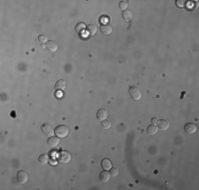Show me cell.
<instances>
[{
  "label": "cell",
  "instance_id": "obj_17",
  "mask_svg": "<svg viewBox=\"0 0 199 190\" xmlns=\"http://www.w3.org/2000/svg\"><path fill=\"white\" fill-rule=\"evenodd\" d=\"M157 132H158V127L156 125L151 124L150 126H148V128H147V133L149 135H155Z\"/></svg>",
  "mask_w": 199,
  "mask_h": 190
},
{
  "label": "cell",
  "instance_id": "obj_14",
  "mask_svg": "<svg viewBox=\"0 0 199 190\" xmlns=\"http://www.w3.org/2000/svg\"><path fill=\"white\" fill-rule=\"evenodd\" d=\"M46 48L48 49L49 51H51V52H56L57 49H58V45L54 41H48V43L46 45Z\"/></svg>",
  "mask_w": 199,
  "mask_h": 190
},
{
  "label": "cell",
  "instance_id": "obj_10",
  "mask_svg": "<svg viewBox=\"0 0 199 190\" xmlns=\"http://www.w3.org/2000/svg\"><path fill=\"white\" fill-rule=\"evenodd\" d=\"M158 127L161 130H168L170 128V121L166 119H160L158 121Z\"/></svg>",
  "mask_w": 199,
  "mask_h": 190
},
{
  "label": "cell",
  "instance_id": "obj_23",
  "mask_svg": "<svg viewBox=\"0 0 199 190\" xmlns=\"http://www.w3.org/2000/svg\"><path fill=\"white\" fill-rule=\"evenodd\" d=\"M110 175L111 176H117L118 174H119V169L118 168H115V167H111L110 168Z\"/></svg>",
  "mask_w": 199,
  "mask_h": 190
},
{
  "label": "cell",
  "instance_id": "obj_15",
  "mask_svg": "<svg viewBox=\"0 0 199 190\" xmlns=\"http://www.w3.org/2000/svg\"><path fill=\"white\" fill-rule=\"evenodd\" d=\"M66 87H67V83L63 79L58 80V81L55 83V89H56V90L62 91V90H64V89H66Z\"/></svg>",
  "mask_w": 199,
  "mask_h": 190
},
{
  "label": "cell",
  "instance_id": "obj_2",
  "mask_svg": "<svg viewBox=\"0 0 199 190\" xmlns=\"http://www.w3.org/2000/svg\"><path fill=\"white\" fill-rule=\"evenodd\" d=\"M129 94L130 96H131V98L133 100H136V101H138V100H140L142 98V92H141V90H140L138 87H130Z\"/></svg>",
  "mask_w": 199,
  "mask_h": 190
},
{
  "label": "cell",
  "instance_id": "obj_25",
  "mask_svg": "<svg viewBox=\"0 0 199 190\" xmlns=\"http://www.w3.org/2000/svg\"><path fill=\"white\" fill-rule=\"evenodd\" d=\"M151 124H153V125L158 124V118H156V117H153V118H151Z\"/></svg>",
  "mask_w": 199,
  "mask_h": 190
},
{
  "label": "cell",
  "instance_id": "obj_1",
  "mask_svg": "<svg viewBox=\"0 0 199 190\" xmlns=\"http://www.w3.org/2000/svg\"><path fill=\"white\" fill-rule=\"evenodd\" d=\"M55 134L57 137L60 138H65L69 135V128L64 126V125H60L55 128Z\"/></svg>",
  "mask_w": 199,
  "mask_h": 190
},
{
  "label": "cell",
  "instance_id": "obj_3",
  "mask_svg": "<svg viewBox=\"0 0 199 190\" xmlns=\"http://www.w3.org/2000/svg\"><path fill=\"white\" fill-rule=\"evenodd\" d=\"M57 159L62 164H68L71 161V154L68 151H60L58 156H57Z\"/></svg>",
  "mask_w": 199,
  "mask_h": 190
},
{
  "label": "cell",
  "instance_id": "obj_9",
  "mask_svg": "<svg viewBox=\"0 0 199 190\" xmlns=\"http://www.w3.org/2000/svg\"><path fill=\"white\" fill-rule=\"evenodd\" d=\"M110 177H111L110 173H109L108 171H106V170L100 173V180H101L103 183H107V182H109V181H110Z\"/></svg>",
  "mask_w": 199,
  "mask_h": 190
},
{
  "label": "cell",
  "instance_id": "obj_8",
  "mask_svg": "<svg viewBox=\"0 0 199 190\" xmlns=\"http://www.w3.org/2000/svg\"><path fill=\"white\" fill-rule=\"evenodd\" d=\"M108 117V112L105 110V109H100V110L96 112V118L98 121H105Z\"/></svg>",
  "mask_w": 199,
  "mask_h": 190
},
{
  "label": "cell",
  "instance_id": "obj_5",
  "mask_svg": "<svg viewBox=\"0 0 199 190\" xmlns=\"http://www.w3.org/2000/svg\"><path fill=\"white\" fill-rule=\"evenodd\" d=\"M184 131L188 133V134H193L197 131V126L193 123H188V124L184 125Z\"/></svg>",
  "mask_w": 199,
  "mask_h": 190
},
{
  "label": "cell",
  "instance_id": "obj_20",
  "mask_svg": "<svg viewBox=\"0 0 199 190\" xmlns=\"http://www.w3.org/2000/svg\"><path fill=\"white\" fill-rule=\"evenodd\" d=\"M101 126L104 129H109L111 127V123H110V121H108V119H105V121H102Z\"/></svg>",
  "mask_w": 199,
  "mask_h": 190
},
{
  "label": "cell",
  "instance_id": "obj_13",
  "mask_svg": "<svg viewBox=\"0 0 199 190\" xmlns=\"http://www.w3.org/2000/svg\"><path fill=\"white\" fill-rule=\"evenodd\" d=\"M101 165H102V168H103L104 170H110V168L112 167L111 162H110V159H102Z\"/></svg>",
  "mask_w": 199,
  "mask_h": 190
},
{
  "label": "cell",
  "instance_id": "obj_18",
  "mask_svg": "<svg viewBox=\"0 0 199 190\" xmlns=\"http://www.w3.org/2000/svg\"><path fill=\"white\" fill-rule=\"evenodd\" d=\"M38 162L40 163L42 165L48 164V162H49V156H48V154H42V155L38 157Z\"/></svg>",
  "mask_w": 199,
  "mask_h": 190
},
{
  "label": "cell",
  "instance_id": "obj_4",
  "mask_svg": "<svg viewBox=\"0 0 199 190\" xmlns=\"http://www.w3.org/2000/svg\"><path fill=\"white\" fill-rule=\"evenodd\" d=\"M17 180L20 184H25L29 180V174L25 170H19L17 173Z\"/></svg>",
  "mask_w": 199,
  "mask_h": 190
},
{
  "label": "cell",
  "instance_id": "obj_11",
  "mask_svg": "<svg viewBox=\"0 0 199 190\" xmlns=\"http://www.w3.org/2000/svg\"><path fill=\"white\" fill-rule=\"evenodd\" d=\"M101 31L104 35H110L112 33V27L110 24H102Z\"/></svg>",
  "mask_w": 199,
  "mask_h": 190
},
{
  "label": "cell",
  "instance_id": "obj_7",
  "mask_svg": "<svg viewBox=\"0 0 199 190\" xmlns=\"http://www.w3.org/2000/svg\"><path fill=\"white\" fill-rule=\"evenodd\" d=\"M42 132H44L46 135H48V136H52L53 133H54V130H53L52 127H51L49 124H44V125H42Z\"/></svg>",
  "mask_w": 199,
  "mask_h": 190
},
{
  "label": "cell",
  "instance_id": "obj_6",
  "mask_svg": "<svg viewBox=\"0 0 199 190\" xmlns=\"http://www.w3.org/2000/svg\"><path fill=\"white\" fill-rule=\"evenodd\" d=\"M60 138L57 137V136H50L48 138V141H47V144L50 146V147H57V146L60 145Z\"/></svg>",
  "mask_w": 199,
  "mask_h": 190
},
{
  "label": "cell",
  "instance_id": "obj_16",
  "mask_svg": "<svg viewBox=\"0 0 199 190\" xmlns=\"http://www.w3.org/2000/svg\"><path fill=\"white\" fill-rule=\"evenodd\" d=\"M122 16H123V19L125 21H129L131 18H133V12L129 10H125L123 11L122 13Z\"/></svg>",
  "mask_w": 199,
  "mask_h": 190
},
{
  "label": "cell",
  "instance_id": "obj_24",
  "mask_svg": "<svg viewBox=\"0 0 199 190\" xmlns=\"http://www.w3.org/2000/svg\"><path fill=\"white\" fill-rule=\"evenodd\" d=\"M184 4H185V1H183V0H177L176 1V5L179 7H183Z\"/></svg>",
  "mask_w": 199,
  "mask_h": 190
},
{
  "label": "cell",
  "instance_id": "obj_21",
  "mask_svg": "<svg viewBox=\"0 0 199 190\" xmlns=\"http://www.w3.org/2000/svg\"><path fill=\"white\" fill-rule=\"evenodd\" d=\"M119 7L123 11L127 10V7H128V1H124V0H123V1H120Z\"/></svg>",
  "mask_w": 199,
  "mask_h": 190
},
{
  "label": "cell",
  "instance_id": "obj_22",
  "mask_svg": "<svg viewBox=\"0 0 199 190\" xmlns=\"http://www.w3.org/2000/svg\"><path fill=\"white\" fill-rule=\"evenodd\" d=\"M38 41L40 43H48V37L46 35H40L38 36Z\"/></svg>",
  "mask_w": 199,
  "mask_h": 190
},
{
  "label": "cell",
  "instance_id": "obj_12",
  "mask_svg": "<svg viewBox=\"0 0 199 190\" xmlns=\"http://www.w3.org/2000/svg\"><path fill=\"white\" fill-rule=\"evenodd\" d=\"M86 31H87V34L89 36H94L98 32V28L95 27L94 24H89L87 28H86Z\"/></svg>",
  "mask_w": 199,
  "mask_h": 190
},
{
  "label": "cell",
  "instance_id": "obj_19",
  "mask_svg": "<svg viewBox=\"0 0 199 190\" xmlns=\"http://www.w3.org/2000/svg\"><path fill=\"white\" fill-rule=\"evenodd\" d=\"M86 24L84 23V22H78V23L76 24V27H75V30H76L77 33H82V32H84L85 30H86Z\"/></svg>",
  "mask_w": 199,
  "mask_h": 190
}]
</instances>
